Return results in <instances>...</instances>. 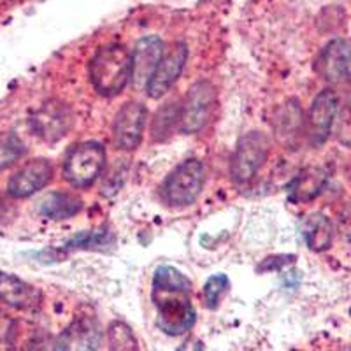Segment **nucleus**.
<instances>
[{
  "instance_id": "1",
  "label": "nucleus",
  "mask_w": 351,
  "mask_h": 351,
  "mask_svg": "<svg viewBox=\"0 0 351 351\" xmlns=\"http://www.w3.org/2000/svg\"><path fill=\"white\" fill-rule=\"evenodd\" d=\"M192 283L183 272L162 265L153 276L156 325L167 335H181L195 325V309L190 300Z\"/></svg>"
},
{
  "instance_id": "2",
  "label": "nucleus",
  "mask_w": 351,
  "mask_h": 351,
  "mask_svg": "<svg viewBox=\"0 0 351 351\" xmlns=\"http://www.w3.org/2000/svg\"><path fill=\"white\" fill-rule=\"evenodd\" d=\"M90 80L100 95H120L132 81V51L118 43L99 48L90 62Z\"/></svg>"
},
{
  "instance_id": "3",
  "label": "nucleus",
  "mask_w": 351,
  "mask_h": 351,
  "mask_svg": "<svg viewBox=\"0 0 351 351\" xmlns=\"http://www.w3.org/2000/svg\"><path fill=\"white\" fill-rule=\"evenodd\" d=\"M204 180H206V169L202 162L195 158L184 160L183 164L178 165L167 176V180L162 184V199L169 206L176 208L190 206L199 199Z\"/></svg>"
},
{
  "instance_id": "4",
  "label": "nucleus",
  "mask_w": 351,
  "mask_h": 351,
  "mask_svg": "<svg viewBox=\"0 0 351 351\" xmlns=\"http://www.w3.org/2000/svg\"><path fill=\"white\" fill-rule=\"evenodd\" d=\"M106 165V149L99 143H81L71 149L64 162V178L71 186H92Z\"/></svg>"
},
{
  "instance_id": "5",
  "label": "nucleus",
  "mask_w": 351,
  "mask_h": 351,
  "mask_svg": "<svg viewBox=\"0 0 351 351\" xmlns=\"http://www.w3.org/2000/svg\"><path fill=\"white\" fill-rule=\"evenodd\" d=\"M269 156V139L262 132H250L239 139L230 162L232 180L246 184L258 174Z\"/></svg>"
},
{
  "instance_id": "6",
  "label": "nucleus",
  "mask_w": 351,
  "mask_h": 351,
  "mask_svg": "<svg viewBox=\"0 0 351 351\" xmlns=\"http://www.w3.org/2000/svg\"><path fill=\"white\" fill-rule=\"evenodd\" d=\"M30 130L44 143L64 139L74 125V114L65 102L58 99L46 100L30 114Z\"/></svg>"
},
{
  "instance_id": "7",
  "label": "nucleus",
  "mask_w": 351,
  "mask_h": 351,
  "mask_svg": "<svg viewBox=\"0 0 351 351\" xmlns=\"http://www.w3.org/2000/svg\"><path fill=\"white\" fill-rule=\"evenodd\" d=\"M216 90L211 81H197L180 106V128L183 134H197L206 127L215 108Z\"/></svg>"
},
{
  "instance_id": "8",
  "label": "nucleus",
  "mask_w": 351,
  "mask_h": 351,
  "mask_svg": "<svg viewBox=\"0 0 351 351\" xmlns=\"http://www.w3.org/2000/svg\"><path fill=\"white\" fill-rule=\"evenodd\" d=\"M102 343V327L95 316H77L51 344L49 351H97Z\"/></svg>"
},
{
  "instance_id": "9",
  "label": "nucleus",
  "mask_w": 351,
  "mask_h": 351,
  "mask_svg": "<svg viewBox=\"0 0 351 351\" xmlns=\"http://www.w3.org/2000/svg\"><path fill=\"white\" fill-rule=\"evenodd\" d=\"M337 111H339V99L335 92L324 90L315 97L306 118V136L313 146H322L328 139Z\"/></svg>"
},
{
  "instance_id": "10",
  "label": "nucleus",
  "mask_w": 351,
  "mask_h": 351,
  "mask_svg": "<svg viewBox=\"0 0 351 351\" xmlns=\"http://www.w3.org/2000/svg\"><path fill=\"white\" fill-rule=\"evenodd\" d=\"M148 111L141 102H127L121 106L112 125V141L116 148L123 152H134L143 141L144 125Z\"/></svg>"
},
{
  "instance_id": "11",
  "label": "nucleus",
  "mask_w": 351,
  "mask_h": 351,
  "mask_svg": "<svg viewBox=\"0 0 351 351\" xmlns=\"http://www.w3.org/2000/svg\"><path fill=\"white\" fill-rule=\"evenodd\" d=\"M55 169L53 164L46 158H34L21 165L14 174L9 178L8 192L14 199H27L34 195L44 186H48L53 180Z\"/></svg>"
},
{
  "instance_id": "12",
  "label": "nucleus",
  "mask_w": 351,
  "mask_h": 351,
  "mask_svg": "<svg viewBox=\"0 0 351 351\" xmlns=\"http://www.w3.org/2000/svg\"><path fill=\"white\" fill-rule=\"evenodd\" d=\"M164 55V40L158 36L143 37L132 51V84L136 88L148 86Z\"/></svg>"
},
{
  "instance_id": "13",
  "label": "nucleus",
  "mask_w": 351,
  "mask_h": 351,
  "mask_svg": "<svg viewBox=\"0 0 351 351\" xmlns=\"http://www.w3.org/2000/svg\"><path fill=\"white\" fill-rule=\"evenodd\" d=\"M188 60V48L184 43H176L172 49H169L160 60L155 74L149 80L146 92L152 99H160L172 88V84L178 81V77L183 72L184 64Z\"/></svg>"
},
{
  "instance_id": "14",
  "label": "nucleus",
  "mask_w": 351,
  "mask_h": 351,
  "mask_svg": "<svg viewBox=\"0 0 351 351\" xmlns=\"http://www.w3.org/2000/svg\"><path fill=\"white\" fill-rule=\"evenodd\" d=\"M351 65V43L348 39H334L322 49L316 71L327 83H339L348 76Z\"/></svg>"
},
{
  "instance_id": "15",
  "label": "nucleus",
  "mask_w": 351,
  "mask_h": 351,
  "mask_svg": "<svg viewBox=\"0 0 351 351\" xmlns=\"http://www.w3.org/2000/svg\"><path fill=\"white\" fill-rule=\"evenodd\" d=\"M272 128L276 139L287 146L295 143L302 132L306 134V118L299 100L290 99L278 108L272 116Z\"/></svg>"
},
{
  "instance_id": "16",
  "label": "nucleus",
  "mask_w": 351,
  "mask_h": 351,
  "mask_svg": "<svg viewBox=\"0 0 351 351\" xmlns=\"http://www.w3.org/2000/svg\"><path fill=\"white\" fill-rule=\"evenodd\" d=\"M43 300V293L18 276L0 272V302L14 309H34Z\"/></svg>"
},
{
  "instance_id": "17",
  "label": "nucleus",
  "mask_w": 351,
  "mask_h": 351,
  "mask_svg": "<svg viewBox=\"0 0 351 351\" xmlns=\"http://www.w3.org/2000/svg\"><path fill=\"white\" fill-rule=\"evenodd\" d=\"M328 181V174L322 167H309L300 172L295 180L291 181L288 192L293 202H311L319 193L324 192Z\"/></svg>"
},
{
  "instance_id": "18",
  "label": "nucleus",
  "mask_w": 351,
  "mask_h": 351,
  "mask_svg": "<svg viewBox=\"0 0 351 351\" xmlns=\"http://www.w3.org/2000/svg\"><path fill=\"white\" fill-rule=\"evenodd\" d=\"M300 234H302L307 247L318 253L328 250L332 239H334V228H332L330 219L322 213H313V215L306 216L300 225Z\"/></svg>"
},
{
  "instance_id": "19",
  "label": "nucleus",
  "mask_w": 351,
  "mask_h": 351,
  "mask_svg": "<svg viewBox=\"0 0 351 351\" xmlns=\"http://www.w3.org/2000/svg\"><path fill=\"white\" fill-rule=\"evenodd\" d=\"M83 209V200L74 192H51L40 200V215L49 219H69Z\"/></svg>"
},
{
  "instance_id": "20",
  "label": "nucleus",
  "mask_w": 351,
  "mask_h": 351,
  "mask_svg": "<svg viewBox=\"0 0 351 351\" xmlns=\"http://www.w3.org/2000/svg\"><path fill=\"white\" fill-rule=\"evenodd\" d=\"M27 153L23 141L14 132H0V171L12 167Z\"/></svg>"
},
{
  "instance_id": "21",
  "label": "nucleus",
  "mask_w": 351,
  "mask_h": 351,
  "mask_svg": "<svg viewBox=\"0 0 351 351\" xmlns=\"http://www.w3.org/2000/svg\"><path fill=\"white\" fill-rule=\"evenodd\" d=\"M109 351H137V339L123 322H112L108 328Z\"/></svg>"
},
{
  "instance_id": "22",
  "label": "nucleus",
  "mask_w": 351,
  "mask_h": 351,
  "mask_svg": "<svg viewBox=\"0 0 351 351\" xmlns=\"http://www.w3.org/2000/svg\"><path fill=\"white\" fill-rule=\"evenodd\" d=\"M180 123V106L167 104L160 109L153 123V136L156 141H164L171 134L174 125Z\"/></svg>"
},
{
  "instance_id": "23",
  "label": "nucleus",
  "mask_w": 351,
  "mask_h": 351,
  "mask_svg": "<svg viewBox=\"0 0 351 351\" xmlns=\"http://www.w3.org/2000/svg\"><path fill=\"white\" fill-rule=\"evenodd\" d=\"M228 290H230V281H228L227 276H211V278L206 281V285H204V302H206V306H208L209 309H215V307H218L219 300L223 299V295Z\"/></svg>"
},
{
  "instance_id": "24",
  "label": "nucleus",
  "mask_w": 351,
  "mask_h": 351,
  "mask_svg": "<svg viewBox=\"0 0 351 351\" xmlns=\"http://www.w3.org/2000/svg\"><path fill=\"white\" fill-rule=\"evenodd\" d=\"M16 319L11 318L8 313L0 311V351L16 350Z\"/></svg>"
},
{
  "instance_id": "25",
  "label": "nucleus",
  "mask_w": 351,
  "mask_h": 351,
  "mask_svg": "<svg viewBox=\"0 0 351 351\" xmlns=\"http://www.w3.org/2000/svg\"><path fill=\"white\" fill-rule=\"evenodd\" d=\"M178 351H204V346L199 339H193L192 337V339H188L186 343L181 344Z\"/></svg>"
},
{
  "instance_id": "26",
  "label": "nucleus",
  "mask_w": 351,
  "mask_h": 351,
  "mask_svg": "<svg viewBox=\"0 0 351 351\" xmlns=\"http://www.w3.org/2000/svg\"><path fill=\"white\" fill-rule=\"evenodd\" d=\"M343 351H351V350H343Z\"/></svg>"
}]
</instances>
